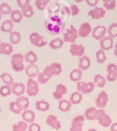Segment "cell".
<instances>
[{"mask_svg": "<svg viewBox=\"0 0 117 131\" xmlns=\"http://www.w3.org/2000/svg\"><path fill=\"white\" fill-rule=\"evenodd\" d=\"M86 3L91 7H96L99 0H85Z\"/></svg>", "mask_w": 117, "mask_h": 131, "instance_id": "cell-51", "label": "cell"}, {"mask_svg": "<svg viewBox=\"0 0 117 131\" xmlns=\"http://www.w3.org/2000/svg\"><path fill=\"white\" fill-rule=\"evenodd\" d=\"M1 107H0V113H1Z\"/></svg>", "mask_w": 117, "mask_h": 131, "instance_id": "cell-57", "label": "cell"}, {"mask_svg": "<svg viewBox=\"0 0 117 131\" xmlns=\"http://www.w3.org/2000/svg\"><path fill=\"white\" fill-rule=\"evenodd\" d=\"M113 39L110 37H104L100 40V48L103 51H108L113 47Z\"/></svg>", "mask_w": 117, "mask_h": 131, "instance_id": "cell-18", "label": "cell"}, {"mask_svg": "<svg viewBox=\"0 0 117 131\" xmlns=\"http://www.w3.org/2000/svg\"><path fill=\"white\" fill-rule=\"evenodd\" d=\"M114 54L115 55L116 57L117 58V43H116L114 46Z\"/></svg>", "mask_w": 117, "mask_h": 131, "instance_id": "cell-53", "label": "cell"}, {"mask_svg": "<svg viewBox=\"0 0 117 131\" xmlns=\"http://www.w3.org/2000/svg\"><path fill=\"white\" fill-rule=\"evenodd\" d=\"M13 28H14V23L12 20H5L2 23L0 29L2 32L4 33H11L12 32Z\"/></svg>", "mask_w": 117, "mask_h": 131, "instance_id": "cell-25", "label": "cell"}, {"mask_svg": "<svg viewBox=\"0 0 117 131\" xmlns=\"http://www.w3.org/2000/svg\"><path fill=\"white\" fill-rule=\"evenodd\" d=\"M69 51L73 56H78L80 58L84 55L85 48L82 45L75 43L71 45Z\"/></svg>", "mask_w": 117, "mask_h": 131, "instance_id": "cell-11", "label": "cell"}, {"mask_svg": "<svg viewBox=\"0 0 117 131\" xmlns=\"http://www.w3.org/2000/svg\"><path fill=\"white\" fill-rule=\"evenodd\" d=\"M21 39V35L19 32L12 31L10 33V41L11 44H17L20 42Z\"/></svg>", "mask_w": 117, "mask_h": 131, "instance_id": "cell-37", "label": "cell"}, {"mask_svg": "<svg viewBox=\"0 0 117 131\" xmlns=\"http://www.w3.org/2000/svg\"><path fill=\"white\" fill-rule=\"evenodd\" d=\"M39 91L38 82L33 80L32 78H29L27 80L26 84V92L30 97H33L37 95Z\"/></svg>", "mask_w": 117, "mask_h": 131, "instance_id": "cell-5", "label": "cell"}, {"mask_svg": "<svg viewBox=\"0 0 117 131\" xmlns=\"http://www.w3.org/2000/svg\"><path fill=\"white\" fill-rule=\"evenodd\" d=\"M85 117L84 115H78L73 118L70 127V131H83L82 127L84 124Z\"/></svg>", "mask_w": 117, "mask_h": 131, "instance_id": "cell-8", "label": "cell"}, {"mask_svg": "<svg viewBox=\"0 0 117 131\" xmlns=\"http://www.w3.org/2000/svg\"><path fill=\"white\" fill-rule=\"evenodd\" d=\"M71 12L72 16H76L79 13V8L76 5H71Z\"/></svg>", "mask_w": 117, "mask_h": 131, "instance_id": "cell-48", "label": "cell"}, {"mask_svg": "<svg viewBox=\"0 0 117 131\" xmlns=\"http://www.w3.org/2000/svg\"><path fill=\"white\" fill-rule=\"evenodd\" d=\"M75 2L77 3H81L82 2V1H84V0H75Z\"/></svg>", "mask_w": 117, "mask_h": 131, "instance_id": "cell-54", "label": "cell"}, {"mask_svg": "<svg viewBox=\"0 0 117 131\" xmlns=\"http://www.w3.org/2000/svg\"><path fill=\"white\" fill-rule=\"evenodd\" d=\"M46 124L53 129L55 130H58L61 128V124L60 121L58 120L57 117L52 115H50L48 116L46 120Z\"/></svg>", "mask_w": 117, "mask_h": 131, "instance_id": "cell-17", "label": "cell"}, {"mask_svg": "<svg viewBox=\"0 0 117 131\" xmlns=\"http://www.w3.org/2000/svg\"><path fill=\"white\" fill-rule=\"evenodd\" d=\"M25 73L29 78L33 79L39 74V69L35 64H29L25 68Z\"/></svg>", "mask_w": 117, "mask_h": 131, "instance_id": "cell-19", "label": "cell"}, {"mask_svg": "<svg viewBox=\"0 0 117 131\" xmlns=\"http://www.w3.org/2000/svg\"><path fill=\"white\" fill-rule=\"evenodd\" d=\"M1 17H2V15H1V14H0V20H1Z\"/></svg>", "mask_w": 117, "mask_h": 131, "instance_id": "cell-56", "label": "cell"}, {"mask_svg": "<svg viewBox=\"0 0 117 131\" xmlns=\"http://www.w3.org/2000/svg\"><path fill=\"white\" fill-rule=\"evenodd\" d=\"M104 7L107 10H112L116 6V0H102Z\"/></svg>", "mask_w": 117, "mask_h": 131, "instance_id": "cell-44", "label": "cell"}, {"mask_svg": "<svg viewBox=\"0 0 117 131\" xmlns=\"http://www.w3.org/2000/svg\"><path fill=\"white\" fill-rule=\"evenodd\" d=\"M88 16H90L93 19L98 20L103 18L105 15V10L102 7H95L89 11L87 14Z\"/></svg>", "mask_w": 117, "mask_h": 131, "instance_id": "cell-13", "label": "cell"}, {"mask_svg": "<svg viewBox=\"0 0 117 131\" xmlns=\"http://www.w3.org/2000/svg\"><path fill=\"white\" fill-rule=\"evenodd\" d=\"M9 110L10 111L15 114H20L21 113L22 111L20 110L19 106L16 104L15 102H11L9 104Z\"/></svg>", "mask_w": 117, "mask_h": 131, "instance_id": "cell-45", "label": "cell"}, {"mask_svg": "<svg viewBox=\"0 0 117 131\" xmlns=\"http://www.w3.org/2000/svg\"><path fill=\"white\" fill-rule=\"evenodd\" d=\"M21 11L23 17H25L27 18L32 17L34 15L33 7L30 4H28V5L22 7L21 8Z\"/></svg>", "mask_w": 117, "mask_h": 131, "instance_id": "cell-30", "label": "cell"}, {"mask_svg": "<svg viewBox=\"0 0 117 131\" xmlns=\"http://www.w3.org/2000/svg\"><path fill=\"white\" fill-rule=\"evenodd\" d=\"M95 85L93 82L78 81L77 83V89L82 94H88L95 89Z\"/></svg>", "mask_w": 117, "mask_h": 131, "instance_id": "cell-6", "label": "cell"}, {"mask_svg": "<svg viewBox=\"0 0 117 131\" xmlns=\"http://www.w3.org/2000/svg\"><path fill=\"white\" fill-rule=\"evenodd\" d=\"M50 104L45 101H39L35 102L36 110L41 112H46L50 109Z\"/></svg>", "mask_w": 117, "mask_h": 131, "instance_id": "cell-32", "label": "cell"}, {"mask_svg": "<svg viewBox=\"0 0 117 131\" xmlns=\"http://www.w3.org/2000/svg\"><path fill=\"white\" fill-rule=\"evenodd\" d=\"M0 41H1V38H0ZM0 43H1V42H0Z\"/></svg>", "mask_w": 117, "mask_h": 131, "instance_id": "cell-58", "label": "cell"}, {"mask_svg": "<svg viewBox=\"0 0 117 131\" xmlns=\"http://www.w3.org/2000/svg\"><path fill=\"white\" fill-rule=\"evenodd\" d=\"M24 56L21 54L16 53L14 54L11 57V63L12 68L13 70L17 72H22L23 70H25L24 65Z\"/></svg>", "mask_w": 117, "mask_h": 131, "instance_id": "cell-2", "label": "cell"}, {"mask_svg": "<svg viewBox=\"0 0 117 131\" xmlns=\"http://www.w3.org/2000/svg\"><path fill=\"white\" fill-rule=\"evenodd\" d=\"M30 0H16L17 4L21 8L25 5L30 4Z\"/></svg>", "mask_w": 117, "mask_h": 131, "instance_id": "cell-50", "label": "cell"}, {"mask_svg": "<svg viewBox=\"0 0 117 131\" xmlns=\"http://www.w3.org/2000/svg\"><path fill=\"white\" fill-rule=\"evenodd\" d=\"M10 18L14 23H19L21 22L23 18V15L21 10H13L10 14Z\"/></svg>", "mask_w": 117, "mask_h": 131, "instance_id": "cell-31", "label": "cell"}, {"mask_svg": "<svg viewBox=\"0 0 117 131\" xmlns=\"http://www.w3.org/2000/svg\"><path fill=\"white\" fill-rule=\"evenodd\" d=\"M96 61L98 63H103L107 60V56L105 55V52H104V51H103L102 49H100L96 51Z\"/></svg>", "mask_w": 117, "mask_h": 131, "instance_id": "cell-42", "label": "cell"}, {"mask_svg": "<svg viewBox=\"0 0 117 131\" xmlns=\"http://www.w3.org/2000/svg\"><path fill=\"white\" fill-rule=\"evenodd\" d=\"M64 40L60 38H56L53 40H51L49 43V46L53 49H59L61 48L64 45Z\"/></svg>", "mask_w": 117, "mask_h": 131, "instance_id": "cell-35", "label": "cell"}, {"mask_svg": "<svg viewBox=\"0 0 117 131\" xmlns=\"http://www.w3.org/2000/svg\"><path fill=\"white\" fill-rule=\"evenodd\" d=\"M107 32L109 34V37L113 38L117 37V23H113L107 28Z\"/></svg>", "mask_w": 117, "mask_h": 131, "instance_id": "cell-38", "label": "cell"}, {"mask_svg": "<svg viewBox=\"0 0 117 131\" xmlns=\"http://www.w3.org/2000/svg\"><path fill=\"white\" fill-rule=\"evenodd\" d=\"M93 83L95 86L98 88H104L106 84V79L100 74H96L94 77Z\"/></svg>", "mask_w": 117, "mask_h": 131, "instance_id": "cell-29", "label": "cell"}, {"mask_svg": "<svg viewBox=\"0 0 117 131\" xmlns=\"http://www.w3.org/2000/svg\"><path fill=\"white\" fill-rule=\"evenodd\" d=\"M96 108L95 107H91L89 108H87L84 113V117L86 120L93 121L95 120L94 119V114H95V111Z\"/></svg>", "mask_w": 117, "mask_h": 131, "instance_id": "cell-40", "label": "cell"}, {"mask_svg": "<svg viewBox=\"0 0 117 131\" xmlns=\"http://www.w3.org/2000/svg\"><path fill=\"white\" fill-rule=\"evenodd\" d=\"M11 88L12 93L17 97L23 95L26 92V85L23 83H14Z\"/></svg>", "mask_w": 117, "mask_h": 131, "instance_id": "cell-14", "label": "cell"}, {"mask_svg": "<svg viewBox=\"0 0 117 131\" xmlns=\"http://www.w3.org/2000/svg\"><path fill=\"white\" fill-rule=\"evenodd\" d=\"M105 113V111H104V109H98V110L96 109V110L95 112V114H94V119H95V120H97L99 116L101 115H102L103 113Z\"/></svg>", "mask_w": 117, "mask_h": 131, "instance_id": "cell-49", "label": "cell"}, {"mask_svg": "<svg viewBox=\"0 0 117 131\" xmlns=\"http://www.w3.org/2000/svg\"><path fill=\"white\" fill-rule=\"evenodd\" d=\"M12 93L11 86L5 84L1 86L0 88V95L3 97H6L10 95Z\"/></svg>", "mask_w": 117, "mask_h": 131, "instance_id": "cell-41", "label": "cell"}, {"mask_svg": "<svg viewBox=\"0 0 117 131\" xmlns=\"http://www.w3.org/2000/svg\"><path fill=\"white\" fill-rule=\"evenodd\" d=\"M24 61L29 64H35L37 61V56L33 51H30L24 54Z\"/></svg>", "mask_w": 117, "mask_h": 131, "instance_id": "cell-27", "label": "cell"}, {"mask_svg": "<svg viewBox=\"0 0 117 131\" xmlns=\"http://www.w3.org/2000/svg\"><path fill=\"white\" fill-rule=\"evenodd\" d=\"M93 29L91 26L88 23H84L80 26L79 29L78 30V37L81 38H86L91 33H92Z\"/></svg>", "mask_w": 117, "mask_h": 131, "instance_id": "cell-15", "label": "cell"}, {"mask_svg": "<svg viewBox=\"0 0 117 131\" xmlns=\"http://www.w3.org/2000/svg\"><path fill=\"white\" fill-rule=\"evenodd\" d=\"M14 51L12 44L10 43H5L1 42L0 43V54L9 55L11 54Z\"/></svg>", "mask_w": 117, "mask_h": 131, "instance_id": "cell-22", "label": "cell"}, {"mask_svg": "<svg viewBox=\"0 0 117 131\" xmlns=\"http://www.w3.org/2000/svg\"><path fill=\"white\" fill-rule=\"evenodd\" d=\"M28 131H41V126L37 123H32L28 126Z\"/></svg>", "mask_w": 117, "mask_h": 131, "instance_id": "cell-47", "label": "cell"}, {"mask_svg": "<svg viewBox=\"0 0 117 131\" xmlns=\"http://www.w3.org/2000/svg\"><path fill=\"white\" fill-rule=\"evenodd\" d=\"M109 96L105 91H102L98 95L96 99V106L99 109H104L106 106L109 101Z\"/></svg>", "mask_w": 117, "mask_h": 131, "instance_id": "cell-9", "label": "cell"}, {"mask_svg": "<svg viewBox=\"0 0 117 131\" xmlns=\"http://www.w3.org/2000/svg\"><path fill=\"white\" fill-rule=\"evenodd\" d=\"M68 92L67 88L64 84H59L56 86L55 89V92L52 93L54 98L58 101H60L62 99L63 95H66Z\"/></svg>", "mask_w": 117, "mask_h": 131, "instance_id": "cell-16", "label": "cell"}, {"mask_svg": "<svg viewBox=\"0 0 117 131\" xmlns=\"http://www.w3.org/2000/svg\"><path fill=\"white\" fill-rule=\"evenodd\" d=\"M90 65H91V61L87 56L84 55L78 60V69L82 71L87 70L90 67Z\"/></svg>", "mask_w": 117, "mask_h": 131, "instance_id": "cell-23", "label": "cell"}, {"mask_svg": "<svg viewBox=\"0 0 117 131\" xmlns=\"http://www.w3.org/2000/svg\"><path fill=\"white\" fill-rule=\"evenodd\" d=\"M0 78L1 79L3 83L6 85L11 86L14 83V78L8 73H3L0 75Z\"/></svg>", "mask_w": 117, "mask_h": 131, "instance_id": "cell-34", "label": "cell"}, {"mask_svg": "<svg viewBox=\"0 0 117 131\" xmlns=\"http://www.w3.org/2000/svg\"><path fill=\"white\" fill-rule=\"evenodd\" d=\"M107 33V28L104 26L98 25L93 28L91 33V35L93 38L96 40H100L102 38L105 37Z\"/></svg>", "mask_w": 117, "mask_h": 131, "instance_id": "cell-10", "label": "cell"}, {"mask_svg": "<svg viewBox=\"0 0 117 131\" xmlns=\"http://www.w3.org/2000/svg\"><path fill=\"white\" fill-rule=\"evenodd\" d=\"M111 131H117V122L111 124L110 126Z\"/></svg>", "mask_w": 117, "mask_h": 131, "instance_id": "cell-52", "label": "cell"}, {"mask_svg": "<svg viewBox=\"0 0 117 131\" xmlns=\"http://www.w3.org/2000/svg\"><path fill=\"white\" fill-rule=\"evenodd\" d=\"M50 2V0H35V5L39 10H44L46 6Z\"/></svg>", "mask_w": 117, "mask_h": 131, "instance_id": "cell-43", "label": "cell"}, {"mask_svg": "<svg viewBox=\"0 0 117 131\" xmlns=\"http://www.w3.org/2000/svg\"><path fill=\"white\" fill-rule=\"evenodd\" d=\"M82 70L79 69H76L72 70L69 74V79L71 81L78 82L82 79Z\"/></svg>", "mask_w": 117, "mask_h": 131, "instance_id": "cell-26", "label": "cell"}, {"mask_svg": "<svg viewBox=\"0 0 117 131\" xmlns=\"http://www.w3.org/2000/svg\"><path fill=\"white\" fill-rule=\"evenodd\" d=\"M98 122L99 124L102 125L103 127L107 128L108 127L111 126L112 124V120L110 116L107 115L105 113H103L102 115H100L98 118Z\"/></svg>", "mask_w": 117, "mask_h": 131, "instance_id": "cell-24", "label": "cell"}, {"mask_svg": "<svg viewBox=\"0 0 117 131\" xmlns=\"http://www.w3.org/2000/svg\"><path fill=\"white\" fill-rule=\"evenodd\" d=\"M62 72V66L59 63H53L44 69L43 73L49 78L58 75Z\"/></svg>", "mask_w": 117, "mask_h": 131, "instance_id": "cell-3", "label": "cell"}, {"mask_svg": "<svg viewBox=\"0 0 117 131\" xmlns=\"http://www.w3.org/2000/svg\"><path fill=\"white\" fill-rule=\"evenodd\" d=\"M82 99V93L78 92H74L71 93L69 98V101L73 105H77L80 103Z\"/></svg>", "mask_w": 117, "mask_h": 131, "instance_id": "cell-33", "label": "cell"}, {"mask_svg": "<svg viewBox=\"0 0 117 131\" xmlns=\"http://www.w3.org/2000/svg\"><path fill=\"white\" fill-rule=\"evenodd\" d=\"M78 37V29H76L73 25H71L69 28L66 29V31L64 33L63 40L64 42L75 43Z\"/></svg>", "mask_w": 117, "mask_h": 131, "instance_id": "cell-4", "label": "cell"}, {"mask_svg": "<svg viewBox=\"0 0 117 131\" xmlns=\"http://www.w3.org/2000/svg\"><path fill=\"white\" fill-rule=\"evenodd\" d=\"M28 129V124L23 120L12 125V131H27Z\"/></svg>", "mask_w": 117, "mask_h": 131, "instance_id": "cell-36", "label": "cell"}, {"mask_svg": "<svg viewBox=\"0 0 117 131\" xmlns=\"http://www.w3.org/2000/svg\"><path fill=\"white\" fill-rule=\"evenodd\" d=\"M107 75L106 79L109 82H113L117 79V67L115 64L110 63L107 67Z\"/></svg>", "mask_w": 117, "mask_h": 131, "instance_id": "cell-12", "label": "cell"}, {"mask_svg": "<svg viewBox=\"0 0 117 131\" xmlns=\"http://www.w3.org/2000/svg\"><path fill=\"white\" fill-rule=\"evenodd\" d=\"M66 24L57 17H51L44 22V28L46 31L51 35H57L64 30Z\"/></svg>", "mask_w": 117, "mask_h": 131, "instance_id": "cell-1", "label": "cell"}, {"mask_svg": "<svg viewBox=\"0 0 117 131\" xmlns=\"http://www.w3.org/2000/svg\"><path fill=\"white\" fill-rule=\"evenodd\" d=\"M12 10L11 6L6 3H2L0 4V14L1 15H10Z\"/></svg>", "mask_w": 117, "mask_h": 131, "instance_id": "cell-39", "label": "cell"}, {"mask_svg": "<svg viewBox=\"0 0 117 131\" xmlns=\"http://www.w3.org/2000/svg\"><path fill=\"white\" fill-rule=\"evenodd\" d=\"M30 41L32 45L37 47H41L46 46L48 43L46 40L43 37L39 34L37 32L32 33L30 35Z\"/></svg>", "mask_w": 117, "mask_h": 131, "instance_id": "cell-7", "label": "cell"}, {"mask_svg": "<svg viewBox=\"0 0 117 131\" xmlns=\"http://www.w3.org/2000/svg\"><path fill=\"white\" fill-rule=\"evenodd\" d=\"M50 78L46 76L43 72H40L37 75V82L40 84H45L50 80Z\"/></svg>", "mask_w": 117, "mask_h": 131, "instance_id": "cell-46", "label": "cell"}, {"mask_svg": "<svg viewBox=\"0 0 117 131\" xmlns=\"http://www.w3.org/2000/svg\"><path fill=\"white\" fill-rule=\"evenodd\" d=\"M21 117L23 121L27 124L33 123L35 119V114L33 111L30 110H26L21 113Z\"/></svg>", "mask_w": 117, "mask_h": 131, "instance_id": "cell-20", "label": "cell"}, {"mask_svg": "<svg viewBox=\"0 0 117 131\" xmlns=\"http://www.w3.org/2000/svg\"><path fill=\"white\" fill-rule=\"evenodd\" d=\"M72 104L70 101L66 99H62L59 102V109L62 112H68L71 110Z\"/></svg>", "mask_w": 117, "mask_h": 131, "instance_id": "cell-28", "label": "cell"}, {"mask_svg": "<svg viewBox=\"0 0 117 131\" xmlns=\"http://www.w3.org/2000/svg\"><path fill=\"white\" fill-rule=\"evenodd\" d=\"M87 131H98V130L95 129H89Z\"/></svg>", "mask_w": 117, "mask_h": 131, "instance_id": "cell-55", "label": "cell"}, {"mask_svg": "<svg viewBox=\"0 0 117 131\" xmlns=\"http://www.w3.org/2000/svg\"><path fill=\"white\" fill-rule=\"evenodd\" d=\"M15 102H16V104L21 111L28 110V107L30 106L29 99H28V97H24V96L23 95L18 97L15 100Z\"/></svg>", "mask_w": 117, "mask_h": 131, "instance_id": "cell-21", "label": "cell"}]
</instances>
